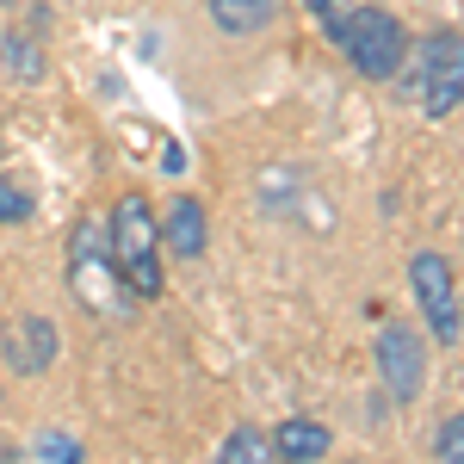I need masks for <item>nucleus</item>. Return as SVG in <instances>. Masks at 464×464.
<instances>
[{"mask_svg": "<svg viewBox=\"0 0 464 464\" xmlns=\"http://www.w3.org/2000/svg\"><path fill=\"white\" fill-rule=\"evenodd\" d=\"M106 260L111 273L124 279L130 297H161L168 285V266H161V229H155V205L143 192H124L111 205V223H106Z\"/></svg>", "mask_w": 464, "mask_h": 464, "instance_id": "obj_1", "label": "nucleus"}, {"mask_svg": "<svg viewBox=\"0 0 464 464\" xmlns=\"http://www.w3.org/2000/svg\"><path fill=\"white\" fill-rule=\"evenodd\" d=\"M334 44L347 50V63L365 81H396V74L409 69V32H402V19H396L391 6H347Z\"/></svg>", "mask_w": 464, "mask_h": 464, "instance_id": "obj_2", "label": "nucleus"}, {"mask_svg": "<svg viewBox=\"0 0 464 464\" xmlns=\"http://www.w3.org/2000/svg\"><path fill=\"white\" fill-rule=\"evenodd\" d=\"M69 291L87 310L130 316V291L106 260V229H93V223H74V236H69Z\"/></svg>", "mask_w": 464, "mask_h": 464, "instance_id": "obj_3", "label": "nucleus"}, {"mask_svg": "<svg viewBox=\"0 0 464 464\" xmlns=\"http://www.w3.org/2000/svg\"><path fill=\"white\" fill-rule=\"evenodd\" d=\"M409 56H415L421 111H428V118H452V111H459V93H464V37H459V25L428 32L421 44H409Z\"/></svg>", "mask_w": 464, "mask_h": 464, "instance_id": "obj_4", "label": "nucleus"}, {"mask_svg": "<svg viewBox=\"0 0 464 464\" xmlns=\"http://www.w3.org/2000/svg\"><path fill=\"white\" fill-rule=\"evenodd\" d=\"M409 285H415V304H421V322L428 334L452 353L464 341V322H459V273H452V254L421 248L409 260Z\"/></svg>", "mask_w": 464, "mask_h": 464, "instance_id": "obj_5", "label": "nucleus"}, {"mask_svg": "<svg viewBox=\"0 0 464 464\" xmlns=\"http://www.w3.org/2000/svg\"><path fill=\"white\" fill-rule=\"evenodd\" d=\"M378 384L391 391L396 409H409L415 396L428 391V341L409 322H384L378 328Z\"/></svg>", "mask_w": 464, "mask_h": 464, "instance_id": "obj_6", "label": "nucleus"}, {"mask_svg": "<svg viewBox=\"0 0 464 464\" xmlns=\"http://www.w3.org/2000/svg\"><path fill=\"white\" fill-rule=\"evenodd\" d=\"M6 365L19 372V378H37V372H50L56 353H63V334H56V322L44 316V310H25V316L6 322Z\"/></svg>", "mask_w": 464, "mask_h": 464, "instance_id": "obj_7", "label": "nucleus"}, {"mask_svg": "<svg viewBox=\"0 0 464 464\" xmlns=\"http://www.w3.org/2000/svg\"><path fill=\"white\" fill-rule=\"evenodd\" d=\"M155 229H161V254H174V260H198L205 242H211V229H205V205H198V198H174L168 211L155 217Z\"/></svg>", "mask_w": 464, "mask_h": 464, "instance_id": "obj_8", "label": "nucleus"}, {"mask_svg": "<svg viewBox=\"0 0 464 464\" xmlns=\"http://www.w3.org/2000/svg\"><path fill=\"white\" fill-rule=\"evenodd\" d=\"M205 6H211V25L223 37H254V32H266V25L279 19L273 0H205Z\"/></svg>", "mask_w": 464, "mask_h": 464, "instance_id": "obj_9", "label": "nucleus"}, {"mask_svg": "<svg viewBox=\"0 0 464 464\" xmlns=\"http://www.w3.org/2000/svg\"><path fill=\"white\" fill-rule=\"evenodd\" d=\"M328 446H334V433L322 428V421H285V428H273V459H328Z\"/></svg>", "mask_w": 464, "mask_h": 464, "instance_id": "obj_10", "label": "nucleus"}, {"mask_svg": "<svg viewBox=\"0 0 464 464\" xmlns=\"http://www.w3.org/2000/svg\"><path fill=\"white\" fill-rule=\"evenodd\" d=\"M0 56L13 63L19 81H37V74H44V50H37V37H25V32H0Z\"/></svg>", "mask_w": 464, "mask_h": 464, "instance_id": "obj_11", "label": "nucleus"}, {"mask_svg": "<svg viewBox=\"0 0 464 464\" xmlns=\"http://www.w3.org/2000/svg\"><path fill=\"white\" fill-rule=\"evenodd\" d=\"M223 459H229V464H266V459H273V433H260V428H229V440H223Z\"/></svg>", "mask_w": 464, "mask_h": 464, "instance_id": "obj_12", "label": "nucleus"}, {"mask_svg": "<svg viewBox=\"0 0 464 464\" xmlns=\"http://www.w3.org/2000/svg\"><path fill=\"white\" fill-rule=\"evenodd\" d=\"M433 459L440 464L464 459V415H446V421H440V433H433Z\"/></svg>", "mask_w": 464, "mask_h": 464, "instance_id": "obj_13", "label": "nucleus"}, {"mask_svg": "<svg viewBox=\"0 0 464 464\" xmlns=\"http://www.w3.org/2000/svg\"><path fill=\"white\" fill-rule=\"evenodd\" d=\"M37 459H56V464H74V459H87V446L74 440V433H37V446H32Z\"/></svg>", "mask_w": 464, "mask_h": 464, "instance_id": "obj_14", "label": "nucleus"}, {"mask_svg": "<svg viewBox=\"0 0 464 464\" xmlns=\"http://www.w3.org/2000/svg\"><path fill=\"white\" fill-rule=\"evenodd\" d=\"M25 217H32V192L13 186V179H0V223H25Z\"/></svg>", "mask_w": 464, "mask_h": 464, "instance_id": "obj_15", "label": "nucleus"}, {"mask_svg": "<svg viewBox=\"0 0 464 464\" xmlns=\"http://www.w3.org/2000/svg\"><path fill=\"white\" fill-rule=\"evenodd\" d=\"M304 6H310V13H316V25L328 37L341 32V19H347V0H304Z\"/></svg>", "mask_w": 464, "mask_h": 464, "instance_id": "obj_16", "label": "nucleus"}, {"mask_svg": "<svg viewBox=\"0 0 464 464\" xmlns=\"http://www.w3.org/2000/svg\"><path fill=\"white\" fill-rule=\"evenodd\" d=\"M161 155H168V161H161L168 174H179V168H186V149H179V143H168V149H161Z\"/></svg>", "mask_w": 464, "mask_h": 464, "instance_id": "obj_17", "label": "nucleus"}]
</instances>
